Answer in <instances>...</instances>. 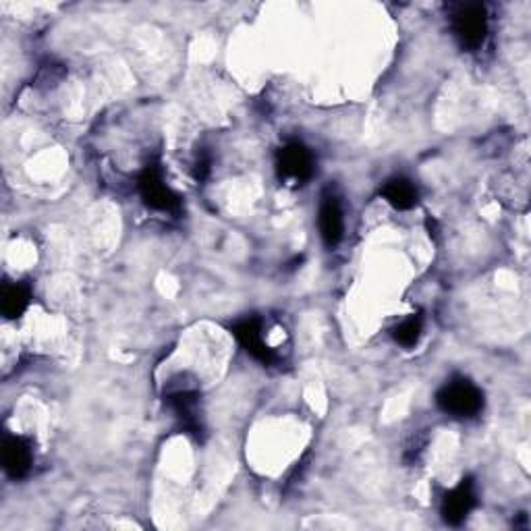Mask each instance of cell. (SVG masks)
<instances>
[{
	"label": "cell",
	"mask_w": 531,
	"mask_h": 531,
	"mask_svg": "<svg viewBox=\"0 0 531 531\" xmlns=\"http://www.w3.org/2000/svg\"><path fill=\"white\" fill-rule=\"evenodd\" d=\"M436 405L457 419H471L484 409V393L467 378H453L436 395Z\"/></svg>",
	"instance_id": "1"
},
{
	"label": "cell",
	"mask_w": 531,
	"mask_h": 531,
	"mask_svg": "<svg viewBox=\"0 0 531 531\" xmlns=\"http://www.w3.org/2000/svg\"><path fill=\"white\" fill-rule=\"evenodd\" d=\"M137 191L142 195L144 204L150 210L162 214H179L181 212V198L164 183L162 166L158 162H150L144 166V171L137 177Z\"/></svg>",
	"instance_id": "2"
},
{
	"label": "cell",
	"mask_w": 531,
	"mask_h": 531,
	"mask_svg": "<svg viewBox=\"0 0 531 531\" xmlns=\"http://www.w3.org/2000/svg\"><path fill=\"white\" fill-rule=\"evenodd\" d=\"M451 27L463 50H480L488 38V11L480 3L459 5L451 15Z\"/></svg>",
	"instance_id": "3"
},
{
	"label": "cell",
	"mask_w": 531,
	"mask_h": 531,
	"mask_svg": "<svg viewBox=\"0 0 531 531\" xmlns=\"http://www.w3.org/2000/svg\"><path fill=\"white\" fill-rule=\"evenodd\" d=\"M316 162L310 148L289 142L276 152V175L287 185H303L314 177Z\"/></svg>",
	"instance_id": "4"
},
{
	"label": "cell",
	"mask_w": 531,
	"mask_h": 531,
	"mask_svg": "<svg viewBox=\"0 0 531 531\" xmlns=\"http://www.w3.org/2000/svg\"><path fill=\"white\" fill-rule=\"evenodd\" d=\"M166 407H169L175 417L179 419L181 428L191 434L193 438H202L204 436V424H202V415H200V393L195 388H175L169 390L164 397Z\"/></svg>",
	"instance_id": "5"
},
{
	"label": "cell",
	"mask_w": 531,
	"mask_h": 531,
	"mask_svg": "<svg viewBox=\"0 0 531 531\" xmlns=\"http://www.w3.org/2000/svg\"><path fill=\"white\" fill-rule=\"evenodd\" d=\"M231 330L235 334V339L239 341V345L256 361L264 363V366H274V363L278 361V355L274 353V349L268 347V343L264 339L262 318L247 316V318L235 322Z\"/></svg>",
	"instance_id": "6"
},
{
	"label": "cell",
	"mask_w": 531,
	"mask_h": 531,
	"mask_svg": "<svg viewBox=\"0 0 531 531\" xmlns=\"http://www.w3.org/2000/svg\"><path fill=\"white\" fill-rule=\"evenodd\" d=\"M478 505V492H475V482L471 478H463L453 490H449L442 498L440 515L446 525H461L471 511Z\"/></svg>",
	"instance_id": "7"
},
{
	"label": "cell",
	"mask_w": 531,
	"mask_h": 531,
	"mask_svg": "<svg viewBox=\"0 0 531 531\" xmlns=\"http://www.w3.org/2000/svg\"><path fill=\"white\" fill-rule=\"evenodd\" d=\"M318 229L326 247H337L345 235V216L339 195L324 191L318 208Z\"/></svg>",
	"instance_id": "8"
},
{
	"label": "cell",
	"mask_w": 531,
	"mask_h": 531,
	"mask_svg": "<svg viewBox=\"0 0 531 531\" xmlns=\"http://www.w3.org/2000/svg\"><path fill=\"white\" fill-rule=\"evenodd\" d=\"M3 465L13 480L25 478L34 465L32 442L23 436H9L3 444Z\"/></svg>",
	"instance_id": "9"
},
{
	"label": "cell",
	"mask_w": 531,
	"mask_h": 531,
	"mask_svg": "<svg viewBox=\"0 0 531 531\" xmlns=\"http://www.w3.org/2000/svg\"><path fill=\"white\" fill-rule=\"evenodd\" d=\"M380 193L390 206H393L395 210H403V212L415 208L419 202V191L415 183L405 177H395V179L386 181Z\"/></svg>",
	"instance_id": "10"
},
{
	"label": "cell",
	"mask_w": 531,
	"mask_h": 531,
	"mask_svg": "<svg viewBox=\"0 0 531 531\" xmlns=\"http://www.w3.org/2000/svg\"><path fill=\"white\" fill-rule=\"evenodd\" d=\"M32 301V287L25 283H9L3 287V295H0V310H3L5 318L17 320L25 314L27 307Z\"/></svg>",
	"instance_id": "11"
},
{
	"label": "cell",
	"mask_w": 531,
	"mask_h": 531,
	"mask_svg": "<svg viewBox=\"0 0 531 531\" xmlns=\"http://www.w3.org/2000/svg\"><path fill=\"white\" fill-rule=\"evenodd\" d=\"M422 334H424V316L422 314H413L393 328L395 343L405 347V349H413L419 343V339H422Z\"/></svg>",
	"instance_id": "12"
},
{
	"label": "cell",
	"mask_w": 531,
	"mask_h": 531,
	"mask_svg": "<svg viewBox=\"0 0 531 531\" xmlns=\"http://www.w3.org/2000/svg\"><path fill=\"white\" fill-rule=\"evenodd\" d=\"M210 156L208 154H200L198 158H195L193 162V177L198 179V181H204L208 175H210Z\"/></svg>",
	"instance_id": "13"
}]
</instances>
